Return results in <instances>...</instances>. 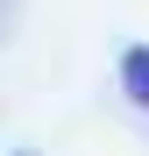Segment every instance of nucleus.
<instances>
[{
  "label": "nucleus",
  "instance_id": "obj_1",
  "mask_svg": "<svg viewBox=\"0 0 149 156\" xmlns=\"http://www.w3.org/2000/svg\"><path fill=\"white\" fill-rule=\"evenodd\" d=\"M121 92H128L135 107L149 114V50H142V43L128 50V57H121Z\"/></svg>",
  "mask_w": 149,
  "mask_h": 156
},
{
  "label": "nucleus",
  "instance_id": "obj_2",
  "mask_svg": "<svg viewBox=\"0 0 149 156\" xmlns=\"http://www.w3.org/2000/svg\"><path fill=\"white\" fill-rule=\"evenodd\" d=\"M0 21H7V0H0Z\"/></svg>",
  "mask_w": 149,
  "mask_h": 156
},
{
  "label": "nucleus",
  "instance_id": "obj_3",
  "mask_svg": "<svg viewBox=\"0 0 149 156\" xmlns=\"http://www.w3.org/2000/svg\"><path fill=\"white\" fill-rule=\"evenodd\" d=\"M21 156H29V149H21Z\"/></svg>",
  "mask_w": 149,
  "mask_h": 156
}]
</instances>
